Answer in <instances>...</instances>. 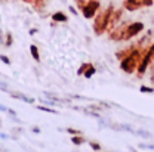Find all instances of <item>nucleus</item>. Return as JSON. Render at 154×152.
Masks as SVG:
<instances>
[{
	"label": "nucleus",
	"mask_w": 154,
	"mask_h": 152,
	"mask_svg": "<svg viewBox=\"0 0 154 152\" xmlns=\"http://www.w3.org/2000/svg\"><path fill=\"white\" fill-rule=\"evenodd\" d=\"M89 146H91L94 151H101V145L96 143V142H92V140H91V142H89Z\"/></svg>",
	"instance_id": "4"
},
{
	"label": "nucleus",
	"mask_w": 154,
	"mask_h": 152,
	"mask_svg": "<svg viewBox=\"0 0 154 152\" xmlns=\"http://www.w3.org/2000/svg\"><path fill=\"white\" fill-rule=\"evenodd\" d=\"M139 148H144V149H151V151H154V145H151V143H139Z\"/></svg>",
	"instance_id": "5"
},
{
	"label": "nucleus",
	"mask_w": 154,
	"mask_h": 152,
	"mask_svg": "<svg viewBox=\"0 0 154 152\" xmlns=\"http://www.w3.org/2000/svg\"><path fill=\"white\" fill-rule=\"evenodd\" d=\"M0 137H2V139H9L11 136H9V134H6V133H0Z\"/></svg>",
	"instance_id": "12"
},
{
	"label": "nucleus",
	"mask_w": 154,
	"mask_h": 152,
	"mask_svg": "<svg viewBox=\"0 0 154 152\" xmlns=\"http://www.w3.org/2000/svg\"><path fill=\"white\" fill-rule=\"evenodd\" d=\"M38 109H42V111H46V112H51V114H57V111H54V109H51V108H46V106H38Z\"/></svg>",
	"instance_id": "6"
},
{
	"label": "nucleus",
	"mask_w": 154,
	"mask_h": 152,
	"mask_svg": "<svg viewBox=\"0 0 154 152\" xmlns=\"http://www.w3.org/2000/svg\"><path fill=\"white\" fill-rule=\"evenodd\" d=\"M33 132H34V133H38V132H40V129H37V127H34V129H33Z\"/></svg>",
	"instance_id": "14"
},
{
	"label": "nucleus",
	"mask_w": 154,
	"mask_h": 152,
	"mask_svg": "<svg viewBox=\"0 0 154 152\" xmlns=\"http://www.w3.org/2000/svg\"><path fill=\"white\" fill-rule=\"evenodd\" d=\"M0 59H2V61H3L5 64H9V59H8L6 56H3V55H2V56H0Z\"/></svg>",
	"instance_id": "11"
},
{
	"label": "nucleus",
	"mask_w": 154,
	"mask_h": 152,
	"mask_svg": "<svg viewBox=\"0 0 154 152\" xmlns=\"http://www.w3.org/2000/svg\"><path fill=\"white\" fill-rule=\"evenodd\" d=\"M31 52H33V56H34V59H38V55H37V49H36L34 46H31Z\"/></svg>",
	"instance_id": "9"
},
{
	"label": "nucleus",
	"mask_w": 154,
	"mask_h": 152,
	"mask_svg": "<svg viewBox=\"0 0 154 152\" xmlns=\"http://www.w3.org/2000/svg\"><path fill=\"white\" fill-rule=\"evenodd\" d=\"M14 97H17V99H21V100H24V102H27V103H31V102H34V99L33 97H28V96L22 95V93H12Z\"/></svg>",
	"instance_id": "1"
},
{
	"label": "nucleus",
	"mask_w": 154,
	"mask_h": 152,
	"mask_svg": "<svg viewBox=\"0 0 154 152\" xmlns=\"http://www.w3.org/2000/svg\"><path fill=\"white\" fill-rule=\"evenodd\" d=\"M0 111H3V112H8V106H3V105H0Z\"/></svg>",
	"instance_id": "13"
},
{
	"label": "nucleus",
	"mask_w": 154,
	"mask_h": 152,
	"mask_svg": "<svg viewBox=\"0 0 154 152\" xmlns=\"http://www.w3.org/2000/svg\"><path fill=\"white\" fill-rule=\"evenodd\" d=\"M141 92H142V93H153L154 90L151 87H145V86H144V87H141Z\"/></svg>",
	"instance_id": "8"
},
{
	"label": "nucleus",
	"mask_w": 154,
	"mask_h": 152,
	"mask_svg": "<svg viewBox=\"0 0 154 152\" xmlns=\"http://www.w3.org/2000/svg\"><path fill=\"white\" fill-rule=\"evenodd\" d=\"M134 134H139V136H144L145 139H151V137H153V134L150 133V132H145V130H135Z\"/></svg>",
	"instance_id": "3"
},
{
	"label": "nucleus",
	"mask_w": 154,
	"mask_h": 152,
	"mask_svg": "<svg viewBox=\"0 0 154 152\" xmlns=\"http://www.w3.org/2000/svg\"><path fill=\"white\" fill-rule=\"evenodd\" d=\"M54 19H57V21H65L67 18H65L62 13H55V15H54Z\"/></svg>",
	"instance_id": "7"
},
{
	"label": "nucleus",
	"mask_w": 154,
	"mask_h": 152,
	"mask_svg": "<svg viewBox=\"0 0 154 152\" xmlns=\"http://www.w3.org/2000/svg\"><path fill=\"white\" fill-rule=\"evenodd\" d=\"M2 152H8V151H6V149H3V151H2Z\"/></svg>",
	"instance_id": "16"
},
{
	"label": "nucleus",
	"mask_w": 154,
	"mask_h": 152,
	"mask_svg": "<svg viewBox=\"0 0 154 152\" xmlns=\"http://www.w3.org/2000/svg\"><path fill=\"white\" fill-rule=\"evenodd\" d=\"M129 149H131V152H138L136 149H134V148H129Z\"/></svg>",
	"instance_id": "15"
},
{
	"label": "nucleus",
	"mask_w": 154,
	"mask_h": 152,
	"mask_svg": "<svg viewBox=\"0 0 154 152\" xmlns=\"http://www.w3.org/2000/svg\"><path fill=\"white\" fill-rule=\"evenodd\" d=\"M67 132H68V133H71V134H80V132H77V130H74V129H68Z\"/></svg>",
	"instance_id": "10"
},
{
	"label": "nucleus",
	"mask_w": 154,
	"mask_h": 152,
	"mask_svg": "<svg viewBox=\"0 0 154 152\" xmlns=\"http://www.w3.org/2000/svg\"><path fill=\"white\" fill-rule=\"evenodd\" d=\"M71 142H73L74 145H82V143L86 142V139H85L83 136H77V134H74V136L71 137Z\"/></svg>",
	"instance_id": "2"
}]
</instances>
